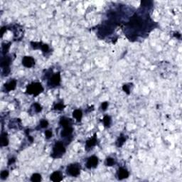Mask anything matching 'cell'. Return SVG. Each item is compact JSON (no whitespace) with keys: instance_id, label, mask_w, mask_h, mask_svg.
I'll use <instances>...</instances> for the list:
<instances>
[{"instance_id":"4dcf8cb0","label":"cell","mask_w":182,"mask_h":182,"mask_svg":"<svg viewBox=\"0 0 182 182\" xmlns=\"http://www.w3.org/2000/svg\"><path fill=\"white\" fill-rule=\"evenodd\" d=\"M6 31H7V27H2V28L1 29V34H2V36L4 35V32Z\"/></svg>"},{"instance_id":"7a4b0ae2","label":"cell","mask_w":182,"mask_h":182,"mask_svg":"<svg viewBox=\"0 0 182 182\" xmlns=\"http://www.w3.org/2000/svg\"><path fill=\"white\" fill-rule=\"evenodd\" d=\"M43 91V88L40 83H32L28 85L26 90V93L29 95H33L34 96L38 95Z\"/></svg>"},{"instance_id":"30bf717a","label":"cell","mask_w":182,"mask_h":182,"mask_svg":"<svg viewBox=\"0 0 182 182\" xmlns=\"http://www.w3.org/2000/svg\"><path fill=\"white\" fill-rule=\"evenodd\" d=\"M97 144H98V140H97L96 134H95L91 139L87 140L86 143H85V147H86V149L91 148V147H93V146H95Z\"/></svg>"},{"instance_id":"7402d4cb","label":"cell","mask_w":182,"mask_h":182,"mask_svg":"<svg viewBox=\"0 0 182 182\" xmlns=\"http://www.w3.org/2000/svg\"><path fill=\"white\" fill-rule=\"evenodd\" d=\"M8 176H9V171H8L7 170H4V171H2V172H1V174H0V177H1V179H2L4 180L8 177Z\"/></svg>"},{"instance_id":"d4e9b609","label":"cell","mask_w":182,"mask_h":182,"mask_svg":"<svg viewBox=\"0 0 182 182\" xmlns=\"http://www.w3.org/2000/svg\"><path fill=\"white\" fill-rule=\"evenodd\" d=\"M48 122L46 120H42L40 122V126L41 128H46L48 127Z\"/></svg>"},{"instance_id":"1f68e13d","label":"cell","mask_w":182,"mask_h":182,"mask_svg":"<svg viewBox=\"0 0 182 182\" xmlns=\"http://www.w3.org/2000/svg\"><path fill=\"white\" fill-rule=\"evenodd\" d=\"M174 36H175V37H177V38H180V36H181V35H180V34H179V33H176V34L175 33V34H174Z\"/></svg>"},{"instance_id":"484cf974","label":"cell","mask_w":182,"mask_h":182,"mask_svg":"<svg viewBox=\"0 0 182 182\" xmlns=\"http://www.w3.org/2000/svg\"><path fill=\"white\" fill-rule=\"evenodd\" d=\"M41 49V50L43 51V53H47L48 50H49V46H48L47 44H44V43H42Z\"/></svg>"},{"instance_id":"9a60e30c","label":"cell","mask_w":182,"mask_h":182,"mask_svg":"<svg viewBox=\"0 0 182 182\" xmlns=\"http://www.w3.org/2000/svg\"><path fill=\"white\" fill-rule=\"evenodd\" d=\"M126 136H125L123 134H120V136L118 137V140L116 141V145L118 147H121V146L125 144V142L126 141Z\"/></svg>"},{"instance_id":"ac0fdd59","label":"cell","mask_w":182,"mask_h":182,"mask_svg":"<svg viewBox=\"0 0 182 182\" xmlns=\"http://www.w3.org/2000/svg\"><path fill=\"white\" fill-rule=\"evenodd\" d=\"M103 123H104V125L105 127H110V124H111V118L108 115H105L104 118H103Z\"/></svg>"},{"instance_id":"3957f363","label":"cell","mask_w":182,"mask_h":182,"mask_svg":"<svg viewBox=\"0 0 182 182\" xmlns=\"http://www.w3.org/2000/svg\"><path fill=\"white\" fill-rule=\"evenodd\" d=\"M80 169H81L80 164L78 163L71 164L68 166L66 168V173L69 176L77 177L80 174Z\"/></svg>"},{"instance_id":"83f0119b","label":"cell","mask_w":182,"mask_h":182,"mask_svg":"<svg viewBox=\"0 0 182 182\" xmlns=\"http://www.w3.org/2000/svg\"><path fill=\"white\" fill-rule=\"evenodd\" d=\"M108 102H103L101 105V109L103 110V111H105L107 110V108L108 107Z\"/></svg>"},{"instance_id":"5b68a950","label":"cell","mask_w":182,"mask_h":182,"mask_svg":"<svg viewBox=\"0 0 182 182\" xmlns=\"http://www.w3.org/2000/svg\"><path fill=\"white\" fill-rule=\"evenodd\" d=\"M22 65L26 68H31L35 65V60L31 56H24L22 58Z\"/></svg>"},{"instance_id":"2e32d148","label":"cell","mask_w":182,"mask_h":182,"mask_svg":"<svg viewBox=\"0 0 182 182\" xmlns=\"http://www.w3.org/2000/svg\"><path fill=\"white\" fill-rule=\"evenodd\" d=\"M73 118H75L77 122H80L83 117V113L80 110H75L73 113Z\"/></svg>"},{"instance_id":"f546056e","label":"cell","mask_w":182,"mask_h":182,"mask_svg":"<svg viewBox=\"0 0 182 182\" xmlns=\"http://www.w3.org/2000/svg\"><path fill=\"white\" fill-rule=\"evenodd\" d=\"M16 161V159H15V158H10L9 159V161H8V165H11V164H14Z\"/></svg>"},{"instance_id":"ba28073f","label":"cell","mask_w":182,"mask_h":182,"mask_svg":"<svg viewBox=\"0 0 182 182\" xmlns=\"http://www.w3.org/2000/svg\"><path fill=\"white\" fill-rule=\"evenodd\" d=\"M11 64V58L9 56H4L2 58L1 61V67L2 68L3 70L10 69L9 65Z\"/></svg>"},{"instance_id":"9c48e42d","label":"cell","mask_w":182,"mask_h":182,"mask_svg":"<svg viewBox=\"0 0 182 182\" xmlns=\"http://www.w3.org/2000/svg\"><path fill=\"white\" fill-rule=\"evenodd\" d=\"M73 132V129L71 126L69 127H64L63 130L60 132V136L63 138H66V137H69L72 135Z\"/></svg>"},{"instance_id":"52a82bcc","label":"cell","mask_w":182,"mask_h":182,"mask_svg":"<svg viewBox=\"0 0 182 182\" xmlns=\"http://www.w3.org/2000/svg\"><path fill=\"white\" fill-rule=\"evenodd\" d=\"M117 175H118V179L119 180H123L129 177V172L127 169H125L124 168L120 167L119 168L118 172H117Z\"/></svg>"},{"instance_id":"f1b7e54d","label":"cell","mask_w":182,"mask_h":182,"mask_svg":"<svg viewBox=\"0 0 182 182\" xmlns=\"http://www.w3.org/2000/svg\"><path fill=\"white\" fill-rule=\"evenodd\" d=\"M122 90H123V91H125L127 95H129V94L130 93V92H129V88L127 85H124L122 86Z\"/></svg>"},{"instance_id":"603a6c76","label":"cell","mask_w":182,"mask_h":182,"mask_svg":"<svg viewBox=\"0 0 182 182\" xmlns=\"http://www.w3.org/2000/svg\"><path fill=\"white\" fill-rule=\"evenodd\" d=\"M65 108V106L63 103H58L54 106V110H63Z\"/></svg>"},{"instance_id":"d6986e66","label":"cell","mask_w":182,"mask_h":182,"mask_svg":"<svg viewBox=\"0 0 182 182\" xmlns=\"http://www.w3.org/2000/svg\"><path fill=\"white\" fill-rule=\"evenodd\" d=\"M115 159L113 158H111V157H108V158L106 159V161H105V164L106 166H112L115 164Z\"/></svg>"},{"instance_id":"ffe728a7","label":"cell","mask_w":182,"mask_h":182,"mask_svg":"<svg viewBox=\"0 0 182 182\" xmlns=\"http://www.w3.org/2000/svg\"><path fill=\"white\" fill-rule=\"evenodd\" d=\"M31 45L34 49H39V48H41L42 43L41 42H34V41H31Z\"/></svg>"},{"instance_id":"7c38bea8","label":"cell","mask_w":182,"mask_h":182,"mask_svg":"<svg viewBox=\"0 0 182 182\" xmlns=\"http://www.w3.org/2000/svg\"><path fill=\"white\" fill-rule=\"evenodd\" d=\"M16 87H17V81L15 80H12L9 83L4 84V88L7 92L14 90L16 88Z\"/></svg>"},{"instance_id":"8992f818","label":"cell","mask_w":182,"mask_h":182,"mask_svg":"<svg viewBox=\"0 0 182 182\" xmlns=\"http://www.w3.org/2000/svg\"><path fill=\"white\" fill-rule=\"evenodd\" d=\"M98 164V158L95 156H92L88 159L86 162V167L88 169L95 168Z\"/></svg>"},{"instance_id":"277c9868","label":"cell","mask_w":182,"mask_h":182,"mask_svg":"<svg viewBox=\"0 0 182 182\" xmlns=\"http://www.w3.org/2000/svg\"><path fill=\"white\" fill-rule=\"evenodd\" d=\"M60 80H61V79H60V73H55L49 78L48 85L50 87L58 86L60 83Z\"/></svg>"},{"instance_id":"4fadbf2b","label":"cell","mask_w":182,"mask_h":182,"mask_svg":"<svg viewBox=\"0 0 182 182\" xmlns=\"http://www.w3.org/2000/svg\"><path fill=\"white\" fill-rule=\"evenodd\" d=\"M59 124H60L63 128H64V127H69V126H71V120H70V119H69V118H65V117H62V118H60Z\"/></svg>"},{"instance_id":"4316f807","label":"cell","mask_w":182,"mask_h":182,"mask_svg":"<svg viewBox=\"0 0 182 182\" xmlns=\"http://www.w3.org/2000/svg\"><path fill=\"white\" fill-rule=\"evenodd\" d=\"M45 135L47 139H50V137H52V135H53L52 131L51 130H46V131H45Z\"/></svg>"},{"instance_id":"44dd1931","label":"cell","mask_w":182,"mask_h":182,"mask_svg":"<svg viewBox=\"0 0 182 182\" xmlns=\"http://www.w3.org/2000/svg\"><path fill=\"white\" fill-rule=\"evenodd\" d=\"M10 45H11V43H6V44H3L2 50H3V53H4V54L7 53L8 50H9V48H10Z\"/></svg>"},{"instance_id":"5bb4252c","label":"cell","mask_w":182,"mask_h":182,"mask_svg":"<svg viewBox=\"0 0 182 182\" xmlns=\"http://www.w3.org/2000/svg\"><path fill=\"white\" fill-rule=\"evenodd\" d=\"M0 144L2 146H6L9 144V139L7 138V133L6 132H3L1 134V141H0Z\"/></svg>"},{"instance_id":"cb8c5ba5","label":"cell","mask_w":182,"mask_h":182,"mask_svg":"<svg viewBox=\"0 0 182 182\" xmlns=\"http://www.w3.org/2000/svg\"><path fill=\"white\" fill-rule=\"evenodd\" d=\"M34 106L36 113H40V112H41V110H42V107H41V105L40 104H38V103H34Z\"/></svg>"},{"instance_id":"8fae6325","label":"cell","mask_w":182,"mask_h":182,"mask_svg":"<svg viewBox=\"0 0 182 182\" xmlns=\"http://www.w3.org/2000/svg\"><path fill=\"white\" fill-rule=\"evenodd\" d=\"M50 179L51 181L54 182L61 181L63 180V176L60 171H54L50 176Z\"/></svg>"},{"instance_id":"e0dca14e","label":"cell","mask_w":182,"mask_h":182,"mask_svg":"<svg viewBox=\"0 0 182 182\" xmlns=\"http://www.w3.org/2000/svg\"><path fill=\"white\" fill-rule=\"evenodd\" d=\"M31 181L32 182L41 181V175L39 174H38V173L34 174L31 176Z\"/></svg>"},{"instance_id":"6da1fadb","label":"cell","mask_w":182,"mask_h":182,"mask_svg":"<svg viewBox=\"0 0 182 182\" xmlns=\"http://www.w3.org/2000/svg\"><path fill=\"white\" fill-rule=\"evenodd\" d=\"M65 152L64 144L62 141H56L53 147V151L50 154V156L54 159L60 158Z\"/></svg>"}]
</instances>
